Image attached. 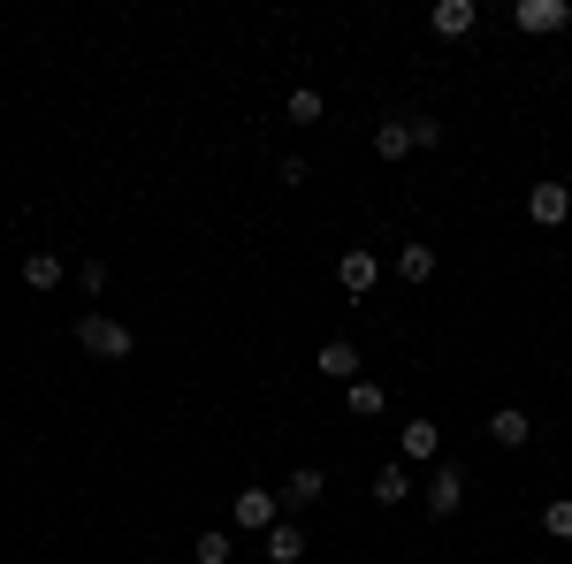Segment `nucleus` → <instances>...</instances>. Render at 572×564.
<instances>
[{
    "label": "nucleus",
    "instance_id": "obj_1",
    "mask_svg": "<svg viewBox=\"0 0 572 564\" xmlns=\"http://www.w3.org/2000/svg\"><path fill=\"white\" fill-rule=\"evenodd\" d=\"M77 351H92V359H131L138 336H131L115 313H85V320H77Z\"/></svg>",
    "mask_w": 572,
    "mask_h": 564
},
{
    "label": "nucleus",
    "instance_id": "obj_2",
    "mask_svg": "<svg viewBox=\"0 0 572 564\" xmlns=\"http://www.w3.org/2000/svg\"><path fill=\"white\" fill-rule=\"evenodd\" d=\"M229 527H245V534H276V527H283L276 488H237V496H229Z\"/></svg>",
    "mask_w": 572,
    "mask_h": 564
},
{
    "label": "nucleus",
    "instance_id": "obj_3",
    "mask_svg": "<svg viewBox=\"0 0 572 564\" xmlns=\"http://www.w3.org/2000/svg\"><path fill=\"white\" fill-rule=\"evenodd\" d=\"M466 488H473V481H466V465H458V458H442V465H435V481H428V511H435V519H450V511L466 504Z\"/></svg>",
    "mask_w": 572,
    "mask_h": 564
},
{
    "label": "nucleus",
    "instance_id": "obj_4",
    "mask_svg": "<svg viewBox=\"0 0 572 564\" xmlns=\"http://www.w3.org/2000/svg\"><path fill=\"white\" fill-rule=\"evenodd\" d=\"M313 366H321L328 382H344V390H351V382H359V343H351V336H328V343L313 351Z\"/></svg>",
    "mask_w": 572,
    "mask_h": 564
},
{
    "label": "nucleus",
    "instance_id": "obj_5",
    "mask_svg": "<svg viewBox=\"0 0 572 564\" xmlns=\"http://www.w3.org/2000/svg\"><path fill=\"white\" fill-rule=\"evenodd\" d=\"M527 214H535L542 229L572 222V183H535V191H527Z\"/></svg>",
    "mask_w": 572,
    "mask_h": 564
},
{
    "label": "nucleus",
    "instance_id": "obj_6",
    "mask_svg": "<svg viewBox=\"0 0 572 564\" xmlns=\"http://www.w3.org/2000/svg\"><path fill=\"white\" fill-rule=\"evenodd\" d=\"M473 23H481V8H473V0H435V8H428V31H435V38H466Z\"/></svg>",
    "mask_w": 572,
    "mask_h": 564
},
{
    "label": "nucleus",
    "instance_id": "obj_7",
    "mask_svg": "<svg viewBox=\"0 0 572 564\" xmlns=\"http://www.w3.org/2000/svg\"><path fill=\"white\" fill-rule=\"evenodd\" d=\"M512 23H519V31H565L572 8H565V0H519V8H512Z\"/></svg>",
    "mask_w": 572,
    "mask_h": 564
},
{
    "label": "nucleus",
    "instance_id": "obj_8",
    "mask_svg": "<svg viewBox=\"0 0 572 564\" xmlns=\"http://www.w3.org/2000/svg\"><path fill=\"white\" fill-rule=\"evenodd\" d=\"M374 275H382V260H374V252H344V260H336V282H344L351 297H367Z\"/></svg>",
    "mask_w": 572,
    "mask_h": 564
},
{
    "label": "nucleus",
    "instance_id": "obj_9",
    "mask_svg": "<svg viewBox=\"0 0 572 564\" xmlns=\"http://www.w3.org/2000/svg\"><path fill=\"white\" fill-rule=\"evenodd\" d=\"M527 435H535V420H527L519 405H496V413H489V442H504V450H519Z\"/></svg>",
    "mask_w": 572,
    "mask_h": 564
},
{
    "label": "nucleus",
    "instance_id": "obj_10",
    "mask_svg": "<svg viewBox=\"0 0 572 564\" xmlns=\"http://www.w3.org/2000/svg\"><path fill=\"white\" fill-rule=\"evenodd\" d=\"M283 496H290V504H298V511H313V504L328 496V473H321V465H298V473H290V481H283Z\"/></svg>",
    "mask_w": 572,
    "mask_h": 564
},
{
    "label": "nucleus",
    "instance_id": "obj_11",
    "mask_svg": "<svg viewBox=\"0 0 572 564\" xmlns=\"http://www.w3.org/2000/svg\"><path fill=\"white\" fill-rule=\"evenodd\" d=\"M344 405H351V420H374V413H390V390H382V382H367V374H359V382H351V390H344Z\"/></svg>",
    "mask_w": 572,
    "mask_h": 564
},
{
    "label": "nucleus",
    "instance_id": "obj_12",
    "mask_svg": "<svg viewBox=\"0 0 572 564\" xmlns=\"http://www.w3.org/2000/svg\"><path fill=\"white\" fill-rule=\"evenodd\" d=\"M405 496H413V473H405V465H397V458H390V465H382V473H374V504H382V511H397V504H405Z\"/></svg>",
    "mask_w": 572,
    "mask_h": 564
},
{
    "label": "nucleus",
    "instance_id": "obj_13",
    "mask_svg": "<svg viewBox=\"0 0 572 564\" xmlns=\"http://www.w3.org/2000/svg\"><path fill=\"white\" fill-rule=\"evenodd\" d=\"M305 550H313V542H305V527H276V534H268V564H305Z\"/></svg>",
    "mask_w": 572,
    "mask_h": 564
},
{
    "label": "nucleus",
    "instance_id": "obj_14",
    "mask_svg": "<svg viewBox=\"0 0 572 564\" xmlns=\"http://www.w3.org/2000/svg\"><path fill=\"white\" fill-rule=\"evenodd\" d=\"M54 282H61V252H46V245L23 252V290H54Z\"/></svg>",
    "mask_w": 572,
    "mask_h": 564
},
{
    "label": "nucleus",
    "instance_id": "obj_15",
    "mask_svg": "<svg viewBox=\"0 0 572 564\" xmlns=\"http://www.w3.org/2000/svg\"><path fill=\"white\" fill-rule=\"evenodd\" d=\"M397 450H405V458H435V450H442L435 420H405V427H397Z\"/></svg>",
    "mask_w": 572,
    "mask_h": 564
},
{
    "label": "nucleus",
    "instance_id": "obj_16",
    "mask_svg": "<svg viewBox=\"0 0 572 564\" xmlns=\"http://www.w3.org/2000/svg\"><path fill=\"white\" fill-rule=\"evenodd\" d=\"M374 153L382 160H405L413 153V123H374Z\"/></svg>",
    "mask_w": 572,
    "mask_h": 564
},
{
    "label": "nucleus",
    "instance_id": "obj_17",
    "mask_svg": "<svg viewBox=\"0 0 572 564\" xmlns=\"http://www.w3.org/2000/svg\"><path fill=\"white\" fill-rule=\"evenodd\" d=\"M191 557H199V564H229V557H237V542H229L222 527H206V534L191 542Z\"/></svg>",
    "mask_w": 572,
    "mask_h": 564
},
{
    "label": "nucleus",
    "instance_id": "obj_18",
    "mask_svg": "<svg viewBox=\"0 0 572 564\" xmlns=\"http://www.w3.org/2000/svg\"><path fill=\"white\" fill-rule=\"evenodd\" d=\"M397 275H405V282H428L435 275V245H405V252H397Z\"/></svg>",
    "mask_w": 572,
    "mask_h": 564
},
{
    "label": "nucleus",
    "instance_id": "obj_19",
    "mask_svg": "<svg viewBox=\"0 0 572 564\" xmlns=\"http://www.w3.org/2000/svg\"><path fill=\"white\" fill-rule=\"evenodd\" d=\"M290 123H321V115H328V100H321V92H313V84H298V92H290V108H283Z\"/></svg>",
    "mask_w": 572,
    "mask_h": 564
},
{
    "label": "nucleus",
    "instance_id": "obj_20",
    "mask_svg": "<svg viewBox=\"0 0 572 564\" xmlns=\"http://www.w3.org/2000/svg\"><path fill=\"white\" fill-rule=\"evenodd\" d=\"M405 123H413V153H435L442 145V123L435 115H405Z\"/></svg>",
    "mask_w": 572,
    "mask_h": 564
},
{
    "label": "nucleus",
    "instance_id": "obj_21",
    "mask_svg": "<svg viewBox=\"0 0 572 564\" xmlns=\"http://www.w3.org/2000/svg\"><path fill=\"white\" fill-rule=\"evenodd\" d=\"M542 527H550V534H558V542H572V496H558V504H550V511H542Z\"/></svg>",
    "mask_w": 572,
    "mask_h": 564
},
{
    "label": "nucleus",
    "instance_id": "obj_22",
    "mask_svg": "<svg viewBox=\"0 0 572 564\" xmlns=\"http://www.w3.org/2000/svg\"><path fill=\"white\" fill-rule=\"evenodd\" d=\"M77 282H85V297H100V290H108V260H85V268H77Z\"/></svg>",
    "mask_w": 572,
    "mask_h": 564
}]
</instances>
